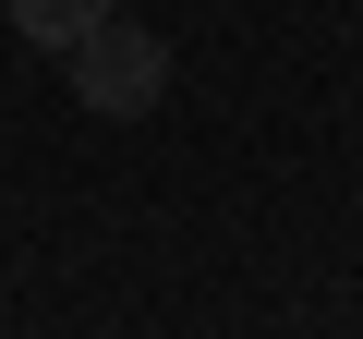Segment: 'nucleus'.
Masks as SVG:
<instances>
[{"label": "nucleus", "instance_id": "nucleus-1", "mask_svg": "<svg viewBox=\"0 0 363 339\" xmlns=\"http://www.w3.org/2000/svg\"><path fill=\"white\" fill-rule=\"evenodd\" d=\"M61 61H73V97H85L97 121H145V109L169 97V49H157L145 25H121V13H97Z\"/></svg>", "mask_w": 363, "mask_h": 339}, {"label": "nucleus", "instance_id": "nucleus-2", "mask_svg": "<svg viewBox=\"0 0 363 339\" xmlns=\"http://www.w3.org/2000/svg\"><path fill=\"white\" fill-rule=\"evenodd\" d=\"M97 13H121V0H13V25H25L37 49H73V37L97 25Z\"/></svg>", "mask_w": 363, "mask_h": 339}]
</instances>
